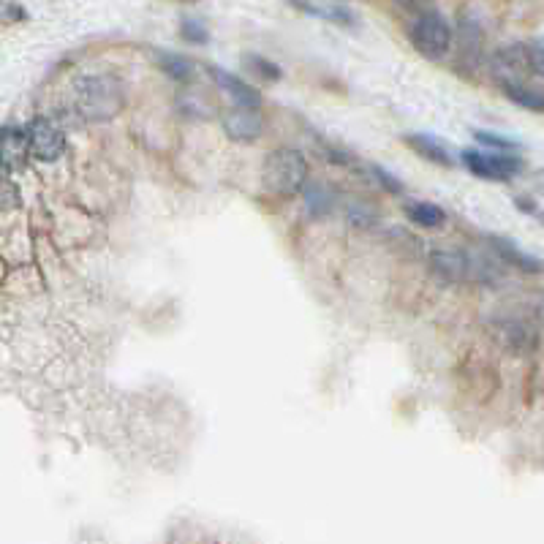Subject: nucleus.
I'll list each match as a JSON object with an SVG mask.
<instances>
[{
	"instance_id": "obj_1",
	"label": "nucleus",
	"mask_w": 544,
	"mask_h": 544,
	"mask_svg": "<svg viewBox=\"0 0 544 544\" xmlns=\"http://www.w3.org/2000/svg\"><path fill=\"white\" fill-rule=\"evenodd\" d=\"M74 107L88 123H107L126 107V88L112 74H90L74 85Z\"/></svg>"
},
{
	"instance_id": "obj_2",
	"label": "nucleus",
	"mask_w": 544,
	"mask_h": 544,
	"mask_svg": "<svg viewBox=\"0 0 544 544\" xmlns=\"http://www.w3.org/2000/svg\"><path fill=\"white\" fill-rule=\"evenodd\" d=\"M264 188L278 199H294L308 183V161L300 150L283 147L264 161Z\"/></svg>"
},
{
	"instance_id": "obj_3",
	"label": "nucleus",
	"mask_w": 544,
	"mask_h": 544,
	"mask_svg": "<svg viewBox=\"0 0 544 544\" xmlns=\"http://www.w3.org/2000/svg\"><path fill=\"white\" fill-rule=\"evenodd\" d=\"M411 41L419 49V55L428 60H441L452 47V28L438 11H422L411 28Z\"/></svg>"
},
{
	"instance_id": "obj_4",
	"label": "nucleus",
	"mask_w": 544,
	"mask_h": 544,
	"mask_svg": "<svg viewBox=\"0 0 544 544\" xmlns=\"http://www.w3.org/2000/svg\"><path fill=\"white\" fill-rule=\"evenodd\" d=\"M463 164L471 175L493 183H506L525 169L523 158L509 156V153H482V150H463Z\"/></svg>"
},
{
	"instance_id": "obj_5",
	"label": "nucleus",
	"mask_w": 544,
	"mask_h": 544,
	"mask_svg": "<svg viewBox=\"0 0 544 544\" xmlns=\"http://www.w3.org/2000/svg\"><path fill=\"white\" fill-rule=\"evenodd\" d=\"M28 136V153L33 158H39L44 164L58 161L66 153V134L60 131V126L49 117H36L25 131Z\"/></svg>"
},
{
	"instance_id": "obj_6",
	"label": "nucleus",
	"mask_w": 544,
	"mask_h": 544,
	"mask_svg": "<svg viewBox=\"0 0 544 544\" xmlns=\"http://www.w3.org/2000/svg\"><path fill=\"white\" fill-rule=\"evenodd\" d=\"M433 270L444 281L463 283V281H490L485 275V267L471 259L468 253L460 251H436L433 253Z\"/></svg>"
},
{
	"instance_id": "obj_7",
	"label": "nucleus",
	"mask_w": 544,
	"mask_h": 544,
	"mask_svg": "<svg viewBox=\"0 0 544 544\" xmlns=\"http://www.w3.org/2000/svg\"><path fill=\"white\" fill-rule=\"evenodd\" d=\"M493 79H496L501 88L509 85H525V79L531 74L528 68V55H525V44H512L496 52V58L490 63Z\"/></svg>"
},
{
	"instance_id": "obj_8",
	"label": "nucleus",
	"mask_w": 544,
	"mask_h": 544,
	"mask_svg": "<svg viewBox=\"0 0 544 544\" xmlns=\"http://www.w3.org/2000/svg\"><path fill=\"white\" fill-rule=\"evenodd\" d=\"M224 128L234 142H256L264 131V117L259 107H232L224 115Z\"/></svg>"
},
{
	"instance_id": "obj_9",
	"label": "nucleus",
	"mask_w": 544,
	"mask_h": 544,
	"mask_svg": "<svg viewBox=\"0 0 544 544\" xmlns=\"http://www.w3.org/2000/svg\"><path fill=\"white\" fill-rule=\"evenodd\" d=\"M210 74L218 82V88L224 90L226 96L232 98L234 107H262V96H259V90H253L248 82H243L240 77H234L224 68H215L210 66Z\"/></svg>"
},
{
	"instance_id": "obj_10",
	"label": "nucleus",
	"mask_w": 544,
	"mask_h": 544,
	"mask_svg": "<svg viewBox=\"0 0 544 544\" xmlns=\"http://www.w3.org/2000/svg\"><path fill=\"white\" fill-rule=\"evenodd\" d=\"M28 136L22 128H0V164L20 169L28 161Z\"/></svg>"
},
{
	"instance_id": "obj_11",
	"label": "nucleus",
	"mask_w": 544,
	"mask_h": 544,
	"mask_svg": "<svg viewBox=\"0 0 544 544\" xmlns=\"http://www.w3.org/2000/svg\"><path fill=\"white\" fill-rule=\"evenodd\" d=\"M406 142L414 147V150H417L419 156H425L428 161H433V164L455 166V158H452V153H449L447 147L441 145L438 139H433V136H428V134H408Z\"/></svg>"
},
{
	"instance_id": "obj_12",
	"label": "nucleus",
	"mask_w": 544,
	"mask_h": 544,
	"mask_svg": "<svg viewBox=\"0 0 544 544\" xmlns=\"http://www.w3.org/2000/svg\"><path fill=\"white\" fill-rule=\"evenodd\" d=\"M406 215L411 224L422 226V229H438V226H444V221H447V213L438 204L430 202H408Z\"/></svg>"
},
{
	"instance_id": "obj_13",
	"label": "nucleus",
	"mask_w": 544,
	"mask_h": 544,
	"mask_svg": "<svg viewBox=\"0 0 544 544\" xmlns=\"http://www.w3.org/2000/svg\"><path fill=\"white\" fill-rule=\"evenodd\" d=\"M490 240H493V248L501 253V259H504L506 264H515V267H520V270H528V272L542 270V262H539L536 256H528V253H523L520 248H515V245L509 243V240H501V237H490Z\"/></svg>"
},
{
	"instance_id": "obj_14",
	"label": "nucleus",
	"mask_w": 544,
	"mask_h": 544,
	"mask_svg": "<svg viewBox=\"0 0 544 544\" xmlns=\"http://www.w3.org/2000/svg\"><path fill=\"white\" fill-rule=\"evenodd\" d=\"M158 63L164 68V74H169L177 82H188L196 74L194 60H188L185 55H177V52H158Z\"/></svg>"
},
{
	"instance_id": "obj_15",
	"label": "nucleus",
	"mask_w": 544,
	"mask_h": 544,
	"mask_svg": "<svg viewBox=\"0 0 544 544\" xmlns=\"http://www.w3.org/2000/svg\"><path fill=\"white\" fill-rule=\"evenodd\" d=\"M506 96L515 101L517 107L531 109V112H542L544 109V98L539 90L528 88V85H509V88H501Z\"/></svg>"
},
{
	"instance_id": "obj_16",
	"label": "nucleus",
	"mask_w": 544,
	"mask_h": 544,
	"mask_svg": "<svg viewBox=\"0 0 544 544\" xmlns=\"http://www.w3.org/2000/svg\"><path fill=\"white\" fill-rule=\"evenodd\" d=\"M11 169L0 164V213H9L20 204V188L11 180Z\"/></svg>"
},
{
	"instance_id": "obj_17",
	"label": "nucleus",
	"mask_w": 544,
	"mask_h": 544,
	"mask_svg": "<svg viewBox=\"0 0 544 544\" xmlns=\"http://www.w3.org/2000/svg\"><path fill=\"white\" fill-rule=\"evenodd\" d=\"M305 204H308V213L319 218V215L330 213L332 196L327 194L324 185H308V191H305Z\"/></svg>"
},
{
	"instance_id": "obj_18",
	"label": "nucleus",
	"mask_w": 544,
	"mask_h": 544,
	"mask_svg": "<svg viewBox=\"0 0 544 544\" xmlns=\"http://www.w3.org/2000/svg\"><path fill=\"white\" fill-rule=\"evenodd\" d=\"M506 343L512 346L515 351H523L528 349L534 340H528L531 338V332H528V327H523V324H506Z\"/></svg>"
},
{
	"instance_id": "obj_19",
	"label": "nucleus",
	"mask_w": 544,
	"mask_h": 544,
	"mask_svg": "<svg viewBox=\"0 0 544 544\" xmlns=\"http://www.w3.org/2000/svg\"><path fill=\"white\" fill-rule=\"evenodd\" d=\"M248 63H251L253 71H256V74H259V77L270 79V82H278V79L283 77V71H281V68H278V66H275V63H272V60L259 58V55H248Z\"/></svg>"
},
{
	"instance_id": "obj_20",
	"label": "nucleus",
	"mask_w": 544,
	"mask_h": 544,
	"mask_svg": "<svg viewBox=\"0 0 544 544\" xmlns=\"http://www.w3.org/2000/svg\"><path fill=\"white\" fill-rule=\"evenodd\" d=\"M525 55H528V68H531V77L542 79V74H544L542 41L534 39V41H531V44H525Z\"/></svg>"
},
{
	"instance_id": "obj_21",
	"label": "nucleus",
	"mask_w": 544,
	"mask_h": 544,
	"mask_svg": "<svg viewBox=\"0 0 544 544\" xmlns=\"http://www.w3.org/2000/svg\"><path fill=\"white\" fill-rule=\"evenodd\" d=\"M180 33H183V39L191 41V44H207V41H210V33H207V28H204L202 22H196V20H183V25H180Z\"/></svg>"
},
{
	"instance_id": "obj_22",
	"label": "nucleus",
	"mask_w": 544,
	"mask_h": 544,
	"mask_svg": "<svg viewBox=\"0 0 544 544\" xmlns=\"http://www.w3.org/2000/svg\"><path fill=\"white\" fill-rule=\"evenodd\" d=\"M474 136L479 145L487 147H501V150H517L520 147V142H515V139H506V136H498L493 131H476Z\"/></svg>"
},
{
	"instance_id": "obj_23",
	"label": "nucleus",
	"mask_w": 544,
	"mask_h": 544,
	"mask_svg": "<svg viewBox=\"0 0 544 544\" xmlns=\"http://www.w3.org/2000/svg\"><path fill=\"white\" fill-rule=\"evenodd\" d=\"M370 172H373V177H376V183L384 185L389 194H403V185H400V180H395L389 172H384L381 166H370Z\"/></svg>"
},
{
	"instance_id": "obj_24",
	"label": "nucleus",
	"mask_w": 544,
	"mask_h": 544,
	"mask_svg": "<svg viewBox=\"0 0 544 544\" xmlns=\"http://www.w3.org/2000/svg\"><path fill=\"white\" fill-rule=\"evenodd\" d=\"M395 3H400V6L408 11H422V9H428L433 0H395Z\"/></svg>"
}]
</instances>
